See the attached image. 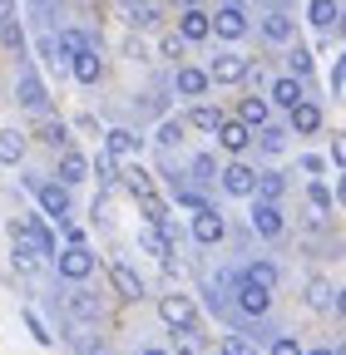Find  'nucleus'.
Listing matches in <instances>:
<instances>
[{"mask_svg": "<svg viewBox=\"0 0 346 355\" xmlns=\"http://www.w3.org/2000/svg\"><path fill=\"white\" fill-rule=\"evenodd\" d=\"M55 272L65 277V282H84L94 272V257H90V247L84 242H69L65 252H55Z\"/></svg>", "mask_w": 346, "mask_h": 355, "instance_id": "1", "label": "nucleus"}, {"mask_svg": "<svg viewBox=\"0 0 346 355\" xmlns=\"http://www.w3.org/2000/svg\"><path fill=\"white\" fill-rule=\"evenodd\" d=\"M252 74V64L242 60V55H233V50H223V55H213V69H208V84H242Z\"/></svg>", "mask_w": 346, "mask_h": 355, "instance_id": "2", "label": "nucleus"}, {"mask_svg": "<svg viewBox=\"0 0 346 355\" xmlns=\"http://www.w3.org/2000/svg\"><path fill=\"white\" fill-rule=\"evenodd\" d=\"M79 50H94V40H90V35H74V30H65V35L45 40V55H50V64H69Z\"/></svg>", "mask_w": 346, "mask_h": 355, "instance_id": "3", "label": "nucleus"}, {"mask_svg": "<svg viewBox=\"0 0 346 355\" xmlns=\"http://www.w3.org/2000/svg\"><path fill=\"white\" fill-rule=\"evenodd\" d=\"M15 237H20V242H30L40 257H55V232H50L40 217H20V222H15Z\"/></svg>", "mask_w": 346, "mask_h": 355, "instance_id": "4", "label": "nucleus"}, {"mask_svg": "<svg viewBox=\"0 0 346 355\" xmlns=\"http://www.w3.org/2000/svg\"><path fill=\"white\" fill-rule=\"evenodd\" d=\"M223 212L218 207H198V217H193V242H203V247H218L223 242Z\"/></svg>", "mask_w": 346, "mask_h": 355, "instance_id": "5", "label": "nucleus"}, {"mask_svg": "<svg viewBox=\"0 0 346 355\" xmlns=\"http://www.w3.org/2000/svg\"><path fill=\"white\" fill-rule=\"evenodd\" d=\"M267 306H272V291L267 286H257V282H238V311L242 316H267Z\"/></svg>", "mask_w": 346, "mask_h": 355, "instance_id": "6", "label": "nucleus"}, {"mask_svg": "<svg viewBox=\"0 0 346 355\" xmlns=\"http://www.w3.org/2000/svg\"><path fill=\"white\" fill-rule=\"evenodd\" d=\"M252 227L263 232V237H282V232H287L282 207H277V202H267V198H257V202H252Z\"/></svg>", "mask_w": 346, "mask_h": 355, "instance_id": "7", "label": "nucleus"}, {"mask_svg": "<svg viewBox=\"0 0 346 355\" xmlns=\"http://www.w3.org/2000/svg\"><path fill=\"white\" fill-rule=\"evenodd\" d=\"M213 133H218V144H223L228 153H247V148H252V128H247L242 119H223Z\"/></svg>", "mask_w": 346, "mask_h": 355, "instance_id": "8", "label": "nucleus"}, {"mask_svg": "<svg viewBox=\"0 0 346 355\" xmlns=\"http://www.w3.org/2000/svg\"><path fill=\"white\" fill-rule=\"evenodd\" d=\"M35 198H40V207H45L55 222L69 217V188L65 183H35Z\"/></svg>", "mask_w": 346, "mask_h": 355, "instance_id": "9", "label": "nucleus"}, {"mask_svg": "<svg viewBox=\"0 0 346 355\" xmlns=\"http://www.w3.org/2000/svg\"><path fill=\"white\" fill-rule=\"evenodd\" d=\"M208 25H213V35H223V40H242L247 35V15L238 6H223L218 15H208Z\"/></svg>", "mask_w": 346, "mask_h": 355, "instance_id": "10", "label": "nucleus"}, {"mask_svg": "<svg viewBox=\"0 0 346 355\" xmlns=\"http://www.w3.org/2000/svg\"><path fill=\"white\" fill-rule=\"evenodd\" d=\"M223 188H228L233 198H252V188H257L252 163H228V168H223Z\"/></svg>", "mask_w": 346, "mask_h": 355, "instance_id": "11", "label": "nucleus"}, {"mask_svg": "<svg viewBox=\"0 0 346 355\" xmlns=\"http://www.w3.org/2000/svg\"><path fill=\"white\" fill-rule=\"evenodd\" d=\"M109 282H114V291H119L124 301H139V296H144V282L129 272L124 261H109Z\"/></svg>", "mask_w": 346, "mask_h": 355, "instance_id": "12", "label": "nucleus"}, {"mask_svg": "<svg viewBox=\"0 0 346 355\" xmlns=\"http://www.w3.org/2000/svg\"><path fill=\"white\" fill-rule=\"evenodd\" d=\"M158 316H163L173 331H183V326H193V306H188L183 296H163V301H158Z\"/></svg>", "mask_w": 346, "mask_h": 355, "instance_id": "13", "label": "nucleus"}, {"mask_svg": "<svg viewBox=\"0 0 346 355\" xmlns=\"http://www.w3.org/2000/svg\"><path fill=\"white\" fill-rule=\"evenodd\" d=\"M65 311H69L74 321H99V301H94L90 291H79V286L65 291Z\"/></svg>", "mask_w": 346, "mask_h": 355, "instance_id": "14", "label": "nucleus"}, {"mask_svg": "<svg viewBox=\"0 0 346 355\" xmlns=\"http://www.w3.org/2000/svg\"><path fill=\"white\" fill-rule=\"evenodd\" d=\"M69 69H74V79H79V84H99V74H104V64H99V55H94V50H79V55L69 60Z\"/></svg>", "mask_w": 346, "mask_h": 355, "instance_id": "15", "label": "nucleus"}, {"mask_svg": "<svg viewBox=\"0 0 346 355\" xmlns=\"http://www.w3.org/2000/svg\"><path fill=\"white\" fill-rule=\"evenodd\" d=\"M208 35H213L208 15H203L198 6H188V10H183V20H179V40H208Z\"/></svg>", "mask_w": 346, "mask_h": 355, "instance_id": "16", "label": "nucleus"}, {"mask_svg": "<svg viewBox=\"0 0 346 355\" xmlns=\"http://www.w3.org/2000/svg\"><path fill=\"white\" fill-rule=\"evenodd\" d=\"M173 89H179L183 99H198V94H208V69H179Z\"/></svg>", "mask_w": 346, "mask_h": 355, "instance_id": "17", "label": "nucleus"}, {"mask_svg": "<svg viewBox=\"0 0 346 355\" xmlns=\"http://www.w3.org/2000/svg\"><path fill=\"white\" fill-rule=\"evenodd\" d=\"M287 114H292V128H297V133H317V128H322V109H317V104H307V99L292 104Z\"/></svg>", "mask_w": 346, "mask_h": 355, "instance_id": "18", "label": "nucleus"}, {"mask_svg": "<svg viewBox=\"0 0 346 355\" xmlns=\"http://www.w3.org/2000/svg\"><path fill=\"white\" fill-rule=\"evenodd\" d=\"M307 15H312L317 30H336V25H341V6H336V0H312Z\"/></svg>", "mask_w": 346, "mask_h": 355, "instance_id": "19", "label": "nucleus"}, {"mask_svg": "<svg viewBox=\"0 0 346 355\" xmlns=\"http://www.w3.org/2000/svg\"><path fill=\"white\" fill-rule=\"evenodd\" d=\"M84 178H90V163H84L79 153H65V158H60V183L74 188V183H84Z\"/></svg>", "mask_w": 346, "mask_h": 355, "instance_id": "20", "label": "nucleus"}, {"mask_svg": "<svg viewBox=\"0 0 346 355\" xmlns=\"http://www.w3.org/2000/svg\"><path fill=\"white\" fill-rule=\"evenodd\" d=\"M307 301H312L317 311H327V306H331V311H341V291H336L331 282H312V286H307Z\"/></svg>", "mask_w": 346, "mask_h": 355, "instance_id": "21", "label": "nucleus"}, {"mask_svg": "<svg viewBox=\"0 0 346 355\" xmlns=\"http://www.w3.org/2000/svg\"><path fill=\"white\" fill-rule=\"evenodd\" d=\"M20 158H25V133L0 128V163H20Z\"/></svg>", "mask_w": 346, "mask_h": 355, "instance_id": "22", "label": "nucleus"}, {"mask_svg": "<svg viewBox=\"0 0 346 355\" xmlns=\"http://www.w3.org/2000/svg\"><path fill=\"white\" fill-rule=\"evenodd\" d=\"M263 35H267L272 44H287V40H292V20H287L282 10H267V20H263Z\"/></svg>", "mask_w": 346, "mask_h": 355, "instance_id": "23", "label": "nucleus"}, {"mask_svg": "<svg viewBox=\"0 0 346 355\" xmlns=\"http://www.w3.org/2000/svg\"><path fill=\"white\" fill-rule=\"evenodd\" d=\"M20 104H25V109H35V114L45 109V84H40L35 74H25V79H20Z\"/></svg>", "mask_w": 346, "mask_h": 355, "instance_id": "24", "label": "nucleus"}, {"mask_svg": "<svg viewBox=\"0 0 346 355\" xmlns=\"http://www.w3.org/2000/svg\"><path fill=\"white\" fill-rule=\"evenodd\" d=\"M188 123H193V128H203V133H213V128L223 123V109H218V104H198V109L188 114Z\"/></svg>", "mask_w": 346, "mask_h": 355, "instance_id": "25", "label": "nucleus"}, {"mask_svg": "<svg viewBox=\"0 0 346 355\" xmlns=\"http://www.w3.org/2000/svg\"><path fill=\"white\" fill-rule=\"evenodd\" d=\"M139 144H144V139H134L129 128H114V133H109V153H114V158H129V153H139Z\"/></svg>", "mask_w": 346, "mask_h": 355, "instance_id": "26", "label": "nucleus"}, {"mask_svg": "<svg viewBox=\"0 0 346 355\" xmlns=\"http://www.w3.org/2000/svg\"><path fill=\"white\" fill-rule=\"evenodd\" d=\"M272 99H277L282 109H292V104H302V84H297L292 74H287V79H277V84H272Z\"/></svg>", "mask_w": 346, "mask_h": 355, "instance_id": "27", "label": "nucleus"}, {"mask_svg": "<svg viewBox=\"0 0 346 355\" xmlns=\"http://www.w3.org/2000/svg\"><path fill=\"white\" fill-rule=\"evenodd\" d=\"M238 119H242L247 128H263V123H267V104H263V99H242V104H238Z\"/></svg>", "mask_w": 346, "mask_h": 355, "instance_id": "28", "label": "nucleus"}, {"mask_svg": "<svg viewBox=\"0 0 346 355\" xmlns=\"http://www.w3.org/2000/svg\"><path fill=\"white\" fill-rule=\"evenodd\" d=\"M257 198H267V202H277L282 193H287V183H282V178L277 173H257V188H252Z\"/></svg>", "mask_w": 346, "mask_h": 355, "instance_id": "29", "label": "nucleus"}, {"mask_svg": "<svg viewBox=\"0 0 346 355\" xmlns=\"http://www.w3.org/2000/svg\"><path fill=\"white\" fill-rule=\"evenodd\" d=\"M242 277H247V282H257V286H267V291H272V286H277V266H272V261H252V266H247V272H242Z\"/></svg>", "mask_w": 346, "mask_h": 355, "instance_id": "30", "label": "nucleus"}, {"mask_svg": "<svg viewBox=\"0 0 346 355\" xmlns=\"http://www.w3.org/2000/svg\"><path fill=\"white\" fill-rule=\"evenodd\" d=\"M124 188L134 193V198H154V183H149L144 168H129V173H124Z\"/></svg>", "mask_w": 346, "mask_h": 355, "instance_id": "31", "label": "nucleus"}, {"mask_svg": "<svg viewBox=\"0 0 346 355\" xmlns=\"http://www.w3.org/2000/svg\"><path fill=\"white\" fill-rule=\"evenodd\" d=\"M223 355H263V350H257V340H247V336H223Z\"/></svg>", "mask_w": 346, "mask_h": 355, "instance_id": "32", "label": "nucleus"}, {"mask_svg": "<svg viewBox=\"0 0 346 355\" xmlns=\"http://www.w3.org/2000/svg\"><path fill=\"white\" fill-rule=\"evenodd\" d=\"M173 355H203V345H198L193 326H183V331H179V340H173Z\"/></svg>", "mask_w": 346, "mask_h": 355, "instance_id": "33", "label": "nucleus"}, {"mask_svg": "<svg viewBox=\"0 0 346 355\" xmlns=\"http://www.w3.org/2000/svg\"><path fill=\"white\" fill-rule=\"evenodd\" d=\"M179 139H183V119H163V123H158V144H168V148H173Z\"/></svg>", "mask_w": 346, "mask_h": 355, "instance_id": "34", "label": "nucleus"}, {"mask_svg": "<svg viewBox=\"0 0 346 355\" xmlns=\"http://www.w3.org/2000/svg\"><path fill=\"white\" fill-rule=\"evenodd\" d=\"M94 173H99V183H114V178H119V158L114 153H99L94 158Z\"/></svg>", "mask_w": 346, "mask_h": 355, "instance_id": "35", "label": "nucleus"}, {"mask_svg": "<svg viewBox=\"0 0 346 355\" xmlns=\"http://www.w3.org/2000/svg\"><path fill=\"white\" fill-rule=\"evenodd\" d=\"M287 64H292V74L302 79V74H312V55L302 50V44H292V55H287Z\"/></svg>", "mask_w": 346, "mask_h": 355, "instance_id": "36", "label": "nucleus"}, {"mask_svg": "<svg viewBox=\"0 0 346 355\" xmlns=\"http://www.w3.org/2000/svg\"><path fill=\"white\" fill-rule=\"evenodd\" d=\"M272 355H302L297 336H277V340H272Z\"/></svg>", "mask_w": 346, "mask_h": 355, "instance_id": "37", "label": "nucleus"}, {"mask_svg": "<svg viewBox=\"0 0 346 355\" xmlns=\"http://www.w3.org/2000/svg\"><path fill=\"white\" fill-rule=\"evenodd\" d=\"M282 144H287V133H282V128H267V123H263V148H272V153H277Z\"/></svg>", "mask_w": 346, "mask_h": 355, "instance_id": "38", "label": "nucleus"}, {"mask_svg": "<svg viewBox=\"0 0 346 355\" xmlns=\"http://www.w3.org/2000/svg\"><path fill=\"white\" fill-rule=\"evenodd\" d=\"M40 139H45L50 148H55V144H65V123H45V128H40Z\"/></svg>", "mask_w": 346, "mask_h": 355, "instance_id": "39", "label": "nucleus"}, {"mask_svg": "<svg viewBox=\"0 0 346 355\" xmlns=\"http://www.w3.org/2000/svg\"><path fill=\"white\" fill-rule=\"evenodd\" d=\"M183 44H188V40H179V35H168V40H163V55H168V60H183Z\"/></svg>", "mask_w": 346, "mask_h": 355, "instance_id": "40", "label": "nucleus"}, {"mask_svg": "<svg viewBox=\"0 0 346 355\" xmlns=\"http://www.w3.org/2000/svg\"><path fill=\"white\" fill-rule=\"evenodd\" d=\"M134 25H154V6H149V0H139V6H134Z\"/></svg>", "mask_w": 346, "mask_h": 355, "instance_id": "41", "label": "nucleus"}, {"mask_svg": "<svg viewBox=\"0 0 346 355\" xmlns=\"http://www.w3.org/2000/svg\"><path fill=\"white\" fill-rule=\"evenodd\" d=\"M10 15H15V6H10V0H0V30H10Z\"/></svg>", "mask_w": 346, "mask_h": 355, "instance_id": "42", "label": "nucleus"}, {"mask_svg": "<svg viewBox=\"0 0 346 355\" xmlns=\"http://www.w3.org/2000/svg\"><path fill=\"white\" fill-rule=\"evenodd\" d=\"M327 202H331V193H327V188L317 183V188H312V207H327Z\"/></svg>", "mask_w": 346, "mask_h": 355, "instance_id": "43", "label": "nucleus"}, {"mask_svg": "<svg viewBox=\"0 0 346 355\" xmlns=\"http://www.w3.org/2000/svg\"><path fill=\"white\" fill-rule=\"evenodd\" d=\"M144 355H168V350H158V345H149V350H144Z\"/></svg>", "mask_w": 346, "mask_h": 355, "instance_id": "44", "label": "nucleus"}, {"mask_svg": "<svg viewBox=\"0 0 346 355\" xmlns=\"http://www.w3.org/2000/svg\"><path fill=\"white\" fill-rule=\"evenodd\" d=\"M173 6H183V10H188V6H198V0H173Z\"/></svg>", "mask_w": 346, "mask_h": 355, "instance_id": "45", "label": "nucleus"}, {"mask_svg": "<svg viewBox=\"0 0 346 355\" xmlns=\"http://www.w3.org/2000/svg\"><path fill=\"white\" fill-rule=\"evenodd\" d=\"M312 355H336V350H327V345H322V350H312Z\"/></svg>", "mask_w": 346, "mask_h": 355, "instance_id": "46", "label": "nucleus"}]
</instances>
